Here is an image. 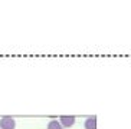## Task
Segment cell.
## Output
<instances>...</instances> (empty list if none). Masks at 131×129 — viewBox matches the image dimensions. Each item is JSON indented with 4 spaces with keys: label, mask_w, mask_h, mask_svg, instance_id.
Here are the masks:
<instances>
[{
    "label": "cell",
    "mask_w": 131,
    "mask_h": 129,
    "mask_svg": "<svg viewBox=\"0 0 131 129\" xmlns=\"http://www.w3.org/2000/svg\"><path fill=\"white\" fill-rule=\"evenodd\" d=\"M75 122H77V118L73 116V115H62L59 116V123L62 125V128H72L75 125Z\"/></svg>",
    "instance_id": "1"
},
{
    "label": "cell",
    "mask_w": 131,
    "mask_h": 129,
    "mask_svg": "<svg viewBox=\"0 0 131 129\" xmlns=\"http://www.w3.org/2000/svg\"><path fill=\"white\" fill-rule=\"evenodd\" d=\"M16 121L12 116H3L0 119V129H15Z\"/></svg>",
    "instance_id": "2"
},
{
    "label": "cell",
    "mask_w": 131,
    "mask_h": 129,
    "mask_svg": "<svg viewBox=\"0 0 131 129\" xmlns=\"http://www.w3.org/2000/svg\"><path fill=\"white\" fill-rule=\"evenodd\" d=\"M85 129H96V116H89L84 122Z\"/></svg>",
    "instance_id": "3"
},
{
    "label": "cell",
    "mask_w": 131,
    "mask_h": 129,
    "mask_svg": "<svg viewBox=\"0 0 131 129\" xmlns=\"http://www.w3.org/2000/svg\"><path fill=\"white\" fill-rule=\"evenodd\" d=\"M48 129H63V128H62V125L59 123V121L52 119V121L48 123Z\"/></svg>",
    "instance_id": "4"
}]
</instances>
